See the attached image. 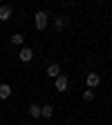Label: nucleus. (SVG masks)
Returning a JSON list of instances; mask_svg holds the SVG:
<instances>
[{
	"label": "nucleus",
	"mask_w": 112,
	"mask_h": 125,
	"mask_svg": "<svg viewBox=\"0 0 112 125\" xmlns=\"http://www.w3.org/2000/svg\"><path fill=\"white\" fill-rule=\"evenodd\" d=\"M54 87H56L58 92H67V87H70V78H67L65 74L56 76V78H54Z\"/></svg>",
	"instance_id": "f03ea898"
},
{
	"label": "nucleus",
	"mask_w": 112,
	"mask_h": 125,
	"mask_svg": "<svg viewBox=\"0 0 112 125\" xmlns=\"http://www.w3.org/2000/svg\"><path fill=\"white\" fill-rule=\"evenodd\" d=\"M52 114H54V107L52 105H40V116L43 118H52Z\"/></svg>",
	"instance_id": "0eeeda50"
},
{
	"label": "nucleus",
	"mask_w": 112,
	"mask_h": 125,
	"mask_svg": "<svg viewBox=\"0 0 112 125\" xmlns=\"http://www.w3.org/2000/svg\"><path fill=\"white\" fill-rule=\"evenodd\" d=\"M11 13H13V11H11L9 5H0V20H9Z\"/></svg>",
	"instance_id": "39448f33"
},
{
	"label": "nucleus",
	"mask_w": 112,
	"mask_h": 125,
	"mask_svg": "<svg viewBox=\"0 0 112 125\" xmlns=\"http://www.w3.org/2000/svg\"><path fill=\"white\" fill-rule=\"evenodd\" d=\"M11 42H13V45H23V42H25V36H23V34H13V36H11Z\"/></svg>",
	"instance_id": "9b49d317"
},
{
	"label": "nucleus",
	"mask_w": 112,
	"mask_h": 125,
	"mask_svg": "<svg viewBox=\"0 0 112 125\" xmlns=\"http://www.w3.org/2000/svg\"><path fill=\"white\" fill-rule=\"evenodd\" d=\"M83 101H85V103L94 101V92H90V89H87V92H83Z\"/></svg>",
	"instance_id": "f8f14e48"
},
{
	"label": "nucleus",
	"mask_w": 112,
	"mask_h": 125,
	"mask_svg": "<svg viewBox=\"0 0 112 125\" xmlns=\"http://www.w3.org/2000/svg\"><path fill=\"white\" fill-rule=\"evenodd\" d=\"M29 116H34V118L40 116V105H38V103H31V105H29Z\"/></svg>",
	"instance_id": "9d476101"
},
{
	"label": "nucleus",
	"mask_w": 112,
	"mask_h": 125,
	"mask_svg": "<svg viewBox=\"0 0 112 125\" xmlns=\"http://www.w3.org/2000/svg\"><path fill=\"white\" fill-rule=\"evenodd\" d=\"M18 58H20L23 62H29L31 58H34V49H31V47H23V49L18 52Z\"/></svg>",
	"instance_id": "7ed1b4c3"
},
{
	"label": "nucleus",
	"mask_w": 112,
	"mask_h": 125,
	"mask_svg": "<svg viewBox=\"0 0 112 125\" xmlns=\"http://www.w3.org/2000/svg\"><path fill=\"white\" fill-rule=\"evenodd\" d=\"M85 83H87V87H99V85H101V76H99L97 72H92V74H87Z\"/></svg>",
	"instance_id": "20e7f679"
},
{
	"label": "nucleus",
	"mask_w": 112,
	"mask_h": 125,
	"mask_svg": "<svg viewBox=\"0 0 112 125\" xmlns=\"http://www.w3.org/2000/svg\"><path fill=\"white\" fill-rule=\"evenodd\" d=\"M11 96V87L7 83H0V98H9Z\"/></svg>",
	"instance_id": "1a4fd4ad"
},
{
	"label": "nucleus",
	"mask_w": 112,
	"mask_h": 125,
	"mask_svg": "<svg viewBox=\"0 0 112 125\" xmlns=\"http://www.w3.org/2000/svg\"><path fill=\"white\" fill-rule=\"evenodd\" d=\"M47 76H52V78H56V76H61V67L56 65V62H52L50 67H47Z\"/></svg>",
	"instance_id": "6e6552de"
},
{
	"label": "nucleus",
	"mask_w": 112,
	"mask_h": 125,
	"mask_svg": "<svg viewBox=\"0 0 112 125\" xmlns=\"http://www.w3.org/2000/svg\"><path fill=\"white\" fill-rule=\"evenodd\" d=\"M34 25H36L38 31H43L47 25H50V16H47V11H36V16H34Z\"/></svg>",
	"instance_id": "f257e3e1"
},
{
	"label": "nucleus",
	"mask_w": 112,
	"mask_h": 125,
	"mask_svg": "<svg viewBox=\"0 0 112 125\" xmlns=\"http://www.w3.org/2000/svg\"><path fill=\"white\" fill-rule=\"evenodd\" d=\"M65 27H67V18H65V16H58V18L54 20V29L56 31H63Z\"/></svg>",
	"instance_id": "423d86ee"
}]
</instances>
